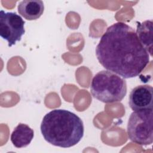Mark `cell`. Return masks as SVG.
Segmentation results:
<instances>
[{
    "mask_svg": "<svg viewBox=\"0 0 153 153\" xmlns=\"http://www.w3.org/2000/svg\"><path fill=\"white\" fill-rule=\"evenodd\" d=\"M100 65L124 78L137 76L149 62V55L134 29L118 22L109 26L96 48Z\"/></svg>",
    "mask_w": 153,
    "mask_h": 153,
    "instance_id": "1",
    "label": "cell"
},
{
    "mask_svg": "<svg viewBox=\"0 0 153 153\" xmlns=\"http://www.w3.org/2000/svg\"><path fill=\"white\" fill-rule=\"evenodd\" d=\"M44 139L49 143L63 148H70L80 142L84 127L81 119L65 109H53L44 117L41 124Z\"/></svg>",
    "mask_w": 153,
    "mask_h": 153,
    "instance_id": "2",
    "label": "cell"
},
{
    "mask_svg": "<svg viewBox=\"0 0 153 153\" xmlns=\"http://www.w3.org/2000/svg\"><path fill=\"white\" fill-rule=\"evenodd\" d=\"M90 93L95 99L103 103L120 102L127 94V84L115 73L103 70L93 76Z\"/></svg>",
    "mask_w": 153,
    "mask_h": 153,
    "instance_id": "3",
    "label": "cell"
},
{
    "mask_svg": "<svg viewBox=\"0 0 153 153\" xmlns=\"http://www.w3.org/2000/svg\"><path fill=\"white\" fill-rule=\"evenodd\" d=\"M152 121V108L133 111L127 123L128 138L140 145H151L153 142Z\"/></svg>",
    "mask_w": 153,
    "mask_h": 153,
    "instance_id": "4",
    "label": "cell"
},
{
    "mask_svg": "<svg viewBox=\"0 0 153 153\" xmlns=\"http://www.w3.org/2000/svg\"><path fill=\"white\" fill-rule=\"evenodd\" d=\"M25 21L14 12L0 11V36L7 41L8 47L20 41L25 33Z\"/></svg>",
    "mask_w": 153,
    "mask_h": 153,
    "instance_id": "5",
    "label": "cell"
},
{
    "mask_svg": "<svg viewBox=\"0 0 153 153\" xmlns=\"http://www.w3.org/2000/svg\"><path fill=\"white\" fill-rule=\"evenodd\" d=\"M153 88L149 85H139L134 87L128 97V104L133 111L152 108Z\"/></svg>",
    "mask_w": 153,
    "mask_h": 153,
    "instance_id": "6",
    "label": "cell"
},
{
    "mask_svg": "<svg viewBox=\"0 0 153 153\" xmlns=\"http://www.w3.org/2000/svg\"><path fill=\"white\" fill-rule=\"evenodd\" d=\"M18 12L27 20L39 19L44 11V2L40 0H24L18 5Z\"/></svg>",
    "mask_w": 153,
    "mask_h": 153,
    "instance_id": "7",
    "label": "cell"
},
{
    "mask_svg": "<svg viewBox=\"0 0 153 153\" xmlns=\"http://www.w3.org/2000/svg\"><path fill=\"white\" fill-rule=\"evenodd\" d=\"M34 136V131L29 126L19 123L11 134V141L17 148H22L28 146Z\"/></svg>",
    "mask_w": 153,
    "mask_h": 153,
    "instance_id": "8",
    "label": "cell"
},
{
    "mask_svg": "<svg viewBox=\"0 0 153 153\" xmlns=\"http://www.w3.org/2000/svg\"><path fill=\"white\" fill-rule=\"evenodd\" d=\"M152 21L145 20L137 22L136 35L148 54L152 56Z\"/></svg>",
    "mask_w": 153,
    "mask_h": 153,
    "instance_id": "9",
    "label": "cell"
}]
</instances>
